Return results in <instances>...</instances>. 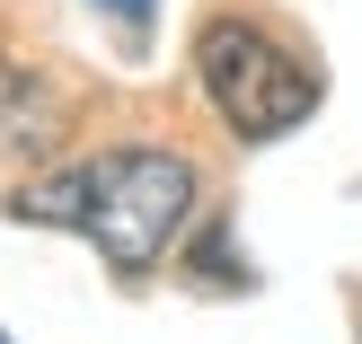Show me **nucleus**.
Returning a JSON list of instances; mask_svg holds the SVG:
<instances>
[{"label":"nucleus","mask_w":362,"mask_h":344,"mask_svg":"<svg viewBox=\"0 0 362 344\" xmlns=\"http://www.w3.org/2000/svg\"><path fill=\"white\" fill-rule=\"evenodd\" d=\"M9 212L45 230H80L115 274H151L194 221V159L168 141H124V150L45 168L35 186L9 194Z\"/></svg>","instance_id":"nucleus-1"},{"label":"nucleus","mask_w":362,"mask_h":344,"mask_svg":"<svg viewBox=\"0 0 362 344\" xmlns=\"http://www.w3.org/2000/svg\"><path fill=\"white\" fill-rule=\"evenodd\" d=\"M194 88L239 141H283L318 106V71L300 53H283L257 18H212L194 35Z\"/></svg>","instance_id":"nucleus-2"},{"label":"nucleus","mask_w":362,"mask_h":344,"mask_svg":"<svg viewBox=\"0 0 362 344\" xmlns=\"http://www.w3.org/2000/svg\"><path fill=\"white\" fill-rule=\"evenodd\" d=\"M62 133H71V106L53 97V80L0 62V159L9 168H35V159L62 150Z\"/></svg>","instance_id":"nucleus-3"},{"label":"nucleus","mask_w":362,"mask_h":344,"mask_svg":"<svg viewBox=\"0 0 362 344\" xmlns=\"http://www.w3.org/2000/svg\"><path fill=\"white\" fill-rule=\"evenodd\" d=\"M98 9H115V18H124V27H141V18H151V9H159V0H98Z\"/></svg>","instance_id":"nucleus-4"}]
</instances>
